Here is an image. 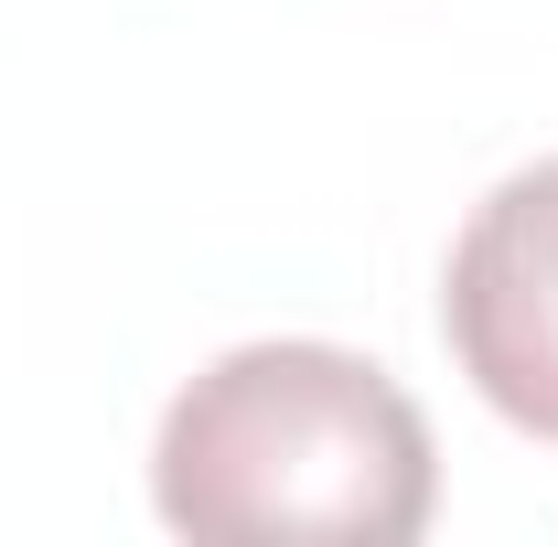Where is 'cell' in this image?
I'll return each mask as SVG.
<instances>
[{"mask_svg": "<svg viewBox=\"0 0 558 547\" xmlns=\"http://www.w3.org/2000/svg\"><path fill=\"white\" fill-rule=\"evenodd\" d=\"M150 505L172 537L409 547L440 505L418 398L344 343H236L161 409Z\"/></svg>", "mask_w": 558, "mask_h": 547, "instance_id": "6da1fadb", "label": "cell"}, {"mask_svg": "<svg viewBox=\"0 0 558 547\" xmlns=\"http://www.w3.org/2000/svg\"><path fill=\"white\" fill-rule=\"evenodd\" d=\"M440 333L494 418L558 440V150L505 172L440 269Z\"/></svg>", "mask_w": 558, "mask_h": 547, "instance_id": "7a4b0ae2", "label": "cell"}]
</instances>
